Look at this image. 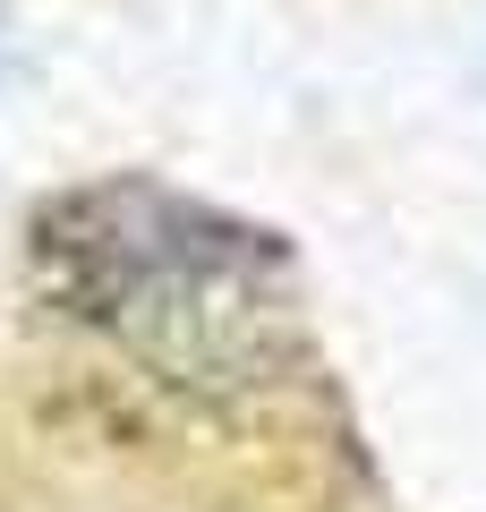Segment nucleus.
<instances>
[{
  "label": "nucleus",
  "mask_w": 486,
  "mask_h": 512,
  "mask_svg": "<svg viewBox=\"0 0 486 512\" xmlns=\"http://www.w3.org/2000/svg\"><path fill=\"white\" fill-rule=\"evenodd\" d=\"M26 274L60 325L197 402L282 393L316 359L282 239L137 171L60 188L26 231Z\"/></svg>",
  "instance_id": "nucleus-1"
}]
</instances>
